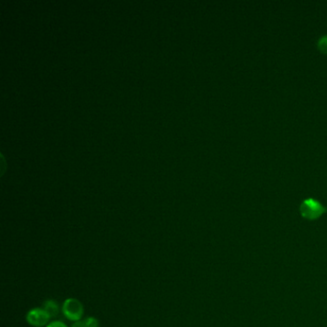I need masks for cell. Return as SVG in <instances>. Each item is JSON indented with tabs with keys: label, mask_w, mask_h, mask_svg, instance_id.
I'll list each match as a JSON object with an SVG mask.
<instances>
[{
	"label": "cell",
	"mask_w": 327,
	"mask_h": 327,
	"mask_svg": "<svg viewBox=\"0 0 327 327\" xmlns=\"http://www.w3.org/2000/svg\"><path fill=\"white\" fill-rule=\"evenodd\" d=\"M318 48L322 54L327 55V35L323 36L318 41Z\"/></svg>",
	"instance_id": "5"
},
{
	"label": "cell",
	"mask_w": 327,
	"mask_h": 327,
	"mask_svg": "<svg viewBox=\"0 0 327 327\" xmlns=\"http://www.w3.org/2000/svg\"><path fill=\"white\" fill-rule=\"evenodd\" d=\"M299 211L304 219L314 221L321 217L326 212L327 209L315 199H306L300 204Z\"/></svg>",
	"instance_id": "1"
},
{
	"label": "cell",
	"mask_w": 327,
	"mask_h": 327,
	"mask_svg": "<svg viewBox=\"0 0 327 327\" xmlns=\"http://www.w3.org/2000/svg\"><path fill=\"white\" fill-rule=\"evenodd\" d=\"M50 319V316L43 308H34L26 316L27 322L34 327L45 326Z\"/></svg>",
	"instance_id": "3"
},
{
	"label": "cell",
	"mask_w": 327,
	"mask_h": 327,
	"mask_svg": "<svg viewBox=\"0 0 327 327\" xmlns=\"http://www.w3.org/2000/svg\"><path fill=\"white\" fill-rule=\"evenodd\" d=\"M85 327H99V322L95 318H87L83 320Z\"/></svg>",
	"instance_id": "6"
},
{
	"label": "cell",
	"mask_w": 327,
	"mask_h": 327,
	"mask_svg": "<svg viewBox=\"0 0 327 327\" xmlns=\"http://www.w3.org/2000/svg\"><path fill=\"white\" fill-rule=\"evenodd\" d=\"M42 308L46 311L47 314L50 316V318H55L59 315L60 313V307H59V304L53 299H49L46 300L44 303Z\"/></svg>",
	"instance_id": "4"
},
{
	"label": "cell",
	"mask_w": 327,
	"mask_h": 327,
	"mask_svg": "<svg viewBox=\"0 0 327 327\" xmlns=\"http://www.w3.org/2000/svg\"><path fill=\"white\" fill-rule=\"evenodd\" d=\"M46 327H67L63 322L60 321V320H57V321H53L51 323H49Z\"/></svg>",
	"instance_id": "7"
},
{
	"label": "cell",
	"mask_w": 327,
	"mask_h": 327,
	"mask_svg": "<svg viewBox=\"0 0 327 327\" xmlns=\"http://www.w3.org/2000/svg\"><path fill=\"white\" fill-rule=\"evenodd\" d=\"M62 313L71 321H80L84 315V306L76 298H68L62 304Z\"/></svg>",
	"instance_id": "2"
}]
</instances>
